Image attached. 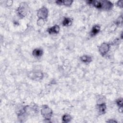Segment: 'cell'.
I'll list each match as a JSON object with an SVG mask.
<instances>
[{
	"instance_id": "cell-15",
	"label": "cell",
	"mask_w": 123,
	"mask_h": 123,
	"mask_svg": "<svg viewBox=\"0 0 123 123\" xmlns=\"http://www.w3.org/2000/svg\"><path fill=\"white\" fill-rule=\"evenodd\" d=\"M116 103L117 105L118 106L119 108H123V98H119L116 100Z\"/></svg>"
},
{
	"instance_id": "cell-18",
	"label": "cell",
	"mask_w": 123,
	"mask_h": 123,
	"mask_svg": "<svg viewBox=\"0 0 123 123\" xmlns=\"http://www.w3.org/2000/svg\"><path fill=\"white\" fill-rule=\"evenodd\" d=\"M123 1L122 0H118L117 2H116V5L118 7L122 8H123Z\"/></svg>"
},
{
	"instance_id": "cell-2",
	"label": "cell",
	"mask_w": 123,
	"mask_h": 123,
	"mask_svg": "<svg viewBox=\"0 0 123 123\" xmlns=\"http://www.w3.org/2000/svg\"><path fill=\"white\" fill-rule=\"evenodd\" d=\"M27 77L34 81H39L43 79L44 74L43 72L40 70H32L28 72L27 74Z\"/></svg>"
},
{
	"instance_id": "cell-4",
	"label": "cell",
	"mask_w": 123,
	"mask_h": 123,
	"mask_svg": "<svg viewBox=\"0 0 123 123\" xmlns=\"http://www.w3.org/2000/svg\"><path fill=\"white\" fill-rule=\"evenodd\" d=\"M27 5L25 2H22L16 10V12L18 16L21 18H24L27 13Z\"/></svg>"
},
{
	"instance_id": "cell-12",
	"label": "cell",
	"mask_w": 123,
	"mask_h": 123,
	"mask_svg": "<svg viewBox=\"0 0 123 123\" xmlns=\"http://www.w3.org/2000/svg\"><path fill=\"white\" fill-rule=\"evenodd\" d=\"M80 59L81 61H82L84 63H88L92 62V58L91 56H88L87 55H83L80 57Z\"/></svg>"
},
{
	"instance_id": "cell-9",
	"label": "cell",
	"mask_w": 123,
	"mask_h": 123,
	"mask_svg": "<svg viewBox=\"0 0 123 123\" xmlns=\"http://www.w3.org/2000/svg\"><path fill=\"white\" fill-rule=\"evenodd\" d=\"M60 28L58 25H55L48 29L47 31L49 34H57L59 33Z\"/></svg>"
},
{
	"instance_id": "cell-7",
	"label": "cell",
	"mask_w": 123,
	"mask_h": 123,
	"mask_svg": "<svg viewBox=\"0 0 123 123\" xmlns=\"http://www.w3.org/2000/svg\"><path fill=\"white\" fill-rule=\"evenodd\" d=\"M97 108L98 111L100 114H103L106 113L107 110V106L105 102L98 103L97 105Z\"/></svg>"
},
{
	"instance_id": "cell-14",
	"label": "cell",
	"mask_w": 123,
	"mask_h": 123,
	"mask_svg": "<svg viewBox=\"0 0 123 123\" xmlns=\"http://www.w3.org/2000/svg\"><path fill=\"white\" fill-rule=\"evenodd\" d=\"M62 122L63 123H67L70 122L72 119V117L71 116V115L69 114H64V115H62Z\"/></svg>"
},
{
	"instance_id": "cell-3",
	"label": "cell",
	"mask_w": 123,
	"mask_h": 123,
	"mask_svg": "<svg viewBox=\"0 0 123 123\" xmlns=\"http://www.w3.org/2000/svg\"><path fill=\"white\" fill-rule=\"evenodd\" d=\"M41 114L45 120H49L53 114L52 109L47 105H43L40 111Z\"/></svg>"
},
{
	"instance_id": "cell-19",
	"label": "cell",
	"mask_w": 123,
	"mask_h": 123,
	"mask_svg": "<svg viewBox=\"0 0 123 123\" xmlns=\"http://www.w3.org/2000/svg\"><path fill=\"white\" fill-rule=\"evenodd\" d=\"M6 4H7V5L8 6H11L12 4V0H8L6 1Z\"/></svg>"
},
{
	"instance_id": "cell-20",
	"label": "cell",
	"mask_w": 123,
	"mask_h": 123,
	"mask_svg": "<svg viewBox=\"0 0 123 123\" xmlns=\"http://www.w3.org/2000/svg\"><path fill=\"white\" fill-rule=\"evenodd\" d=\"M106 122H108V123H117V121H116L114 119H109V120L107 121Z\"/></svg>"
},
{
	"instance_id": "cell-6",
	"label": "cell",
	"mask_w": 123,
	"mask_h": 123,
	"mask_svg": "<svg viewBox=\"0 0 123 123\" xmlns=\"http://www.w3.org/2000/svg\"><path fill=\"white\" fill-rule=\"evenodd\" d=\"M111 44L106 42H103L98 47V51L102 56H105L110 51Z\"/></svg>"
},
{
	"instance_id": "cell-17",
	"label": "cell",
	"mask_w": 123,
	"mask_h": 123,
	"mask_svg": "<svg viewBox=\"0 0 123 123\" xmlns=\"http://www.w3.org/2000/svg\"><path fill=\"white\" fill-rule=\"evenodd\" d=\"M120 39L118 38H116L115 39H114L112 42V45H118L120 43Z\"/></svg>"
},
{
	"instance_id": "cell-10",
	"label": "cell",
	"mask_w": 123,
	"mask_h": 123,
	"mask_svg": "<svg viewBox=\"0 0 123 123\" xmlns=\"http://www.w3.org/2000/svg\"><path fill=\"white\" fill-rule=\"evenodd\" d=\"M73 2L74 1L72 0H59L55 1V3L57 5H63L66 6H70L72 4Z\"/></svg>"
},
{
	"instance_id": "cell-8",
	"label": "cell",
	"mask_w": 123,
	"mask_h": 123,
	"mask_svg": "<svg viewBox=\"0 0 123 123\" xmlns=\"http://www.w3.org/2000/svg\"><path fill=\"white\" fill-rule=\"evenodd\" d=\"M100 31V26L98 25H95L93 26L92 27L90 32V35L91 37H93L98 34Z\"/></svg>"
},
{
	"instance_id": "cell-5",
	"label": "cell",
	"mask_w": 123,
	"mask_h": 123,
	"mask_svg": "<svg viewBox=\"0 0 123 123\" xmlns=\"http://www.w3.org/2000/svg\"><path fill=\"white\" fill-rule=\"evenodd\" d=\"M49 15V10L45 6H42L38 9L37 12V16L38 19L43 20L45 21L47 19Z\"/></svg>"
},
{
	"instance_id": "cell-13",
	"label": "cell",
	"mask_w": 123,
	"mask_h": 123,
	"mask_svg": "<svg viewBox=\"0 0 123 123\" xmlns=\"http://www.w3.org/2000/svg\"><path fill=\"white\" fill-rule=\"evenodd\" d=\"M72 19L69 17H64L62 22V25L64 26H70L72 24Z\"/></svg>"
},
{
	"instance_id": "cell-11",
	"label": "cell",
	"mask_w": 123,
	"mask_h": 123,
	"mask_svg": "<svg viewBox=\"0 0 123 123\" xmlns=\"http://www.w3.org/2000/svg\"><path fill=\"white\" fill-rule=\"evenodd\" d=\"M43 54V50L40 48L35 49L32 51V55L34 57L36 58H39L42 56Z\"/></svg>"
},
{
	"instance_id": "cell-1",
	"label": "cell",
	"mask_w": 123,
	"mask_h": 123,
	"mask_svg": "<svg viewBox=\"0 0 123 123\" xmlns=\"http://www.w3.org/2000/svg\"><path fill=\"white\" fill-rule=\"evenodd\" d=\"M89 5L98 9L104 11H110L113 7V3L109 0H90L86 1Z\"/></svg>"
},
{
	"instance_id": "cell-16",
	"label": "cell",
	"mask_w": 123,
	"mask_h": 123,
	"mask_svg": "<svg viewBox=\"0 0 123 123\" xmlns=\"http://www.w3.org/2000/svg\"><path fill=\"white\" fill-rule=\"evenodd\" d=\"M45 23V21L43 20L37 19V25L38 26H40V27L43 26L44 25Z\"/></svg>"
}]
</instances>
